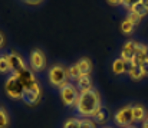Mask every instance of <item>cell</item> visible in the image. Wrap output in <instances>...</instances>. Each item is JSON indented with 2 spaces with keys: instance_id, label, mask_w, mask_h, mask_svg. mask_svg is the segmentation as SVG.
<instances>
[{
  "instance_id": "cell-1",
  "label": "cell",
  "mask_w": 148,
  "mask_h": 128,
  "mask_svg": "<svg viewBox=\"0 0 148 128\" xmlns=\"http://www.w3.org/2000/svg\"><path fill=\"white\" fill-rule=\"evenodd\" d=\"M99 107H101V96H99L98 91L95 89L81 92L79 99L75 105L76 112L81 117H92Z\"/></svg>"
},
{
  "instance_id": "cell-2",
  "label": "cell",
  "mask_w": 148,
  "mask_h": 128,
  "mask_svg": "<svg viewBox=\"0 0 148 128\" xmlns=\"http://www.w3.org/2000/svg\"><path fill=\"white\" fill-rule=\"evenodd\" d=\"M48 79H49L50 85L55 86V88H62L65 86L69 79V75H68V69L63 66V65H53L48 72Z\"/></svg>"
},
{
  "instance_id": "cell-3",
  "label": "cell",
  "mask_w": 148,
  "mask_h": 128,
  "mask_svg": "<svg viewBox=\"0 0 148 128\" xmlns=\"http://www.w3.org/2000/svg\"><path fill=\"white\" fill-rule=\"evenodd\" d=\"M114 121L118 127L128 128L131 127L135 121H134V114H132V105H127L124 108H121L119 111L115 112L114 115Z\"/></svg>"
},
{
  "instance_id": "cell-4",
  "label": "cell",
  "mask_w": 148,
  "mask_h": 128,
  "mask_svg": "<svg viewBox=\"0 0 148 128\" xmlns=\"http://www.w3.org/2000/svg\"><path fill=\"white\" fill-rule=\"evenodd\" d=\"M60 99L63 102V105L66 107H75L78 99H79V91L78 88L72 84H66L65 86L60 88Z\"/></svg>"
},
{
  "instance_id": "cell-5",
  "label": "cell",
  "mask_w": 148,
  "mask_h": 128,
  "mask_svg": "<svg viewBox=\"0 0 148 128\" xmlns=\"http://www.w3.org/2000/svg\"><path fill=\"white\" fill-rule=\"evenodd\" d=\"M4 91H6L9 98H12V99H22V94H23L25 89H23L22 84L19 82V79L16 78V75L12 74L6 79V82H4Z\"/></svg>"
},
{
  "instance_id": "cell-6",
  "label": "cell",
  "mask_w": 148,
  "mask_h": 128,
  "mask_svg": "<svg viewBox=\"0 0 148 128\" xmlns=\"http://www.w3.org/2000/svg\"><path fill=\"white\" fill-rule=\"evenodd\" d=\"M29 63L33 72H42L46 66V56L40 49H33L29 55Z\"/></svg>"
},
{
  "instance_id": "cell-7",
  "label": "cell",
  "mask_w": 148,
  "mask_h": 128,
  "mask_svg": "<svg viewBox=\"0 0 148 128\" xmlns=\"http://www.w3.org/2000/svg\"><path fill=\"white\" fill-rule=\"evenodd\" d=\"M40 95H42L40 86L38 84V85L32 86V88H27V89L23 91V94H22V101H23L26 105H29V107H35V105H38V104L40 102Z\"/></svg>"
},
{
  "instance_id": "cell-8",
  "label": "cell",
  "mask_w": 148,
  "mask_h": 128,
  "mask_svg": "<svg viewBox=\"0 0 148 128\" xmlns=\"http://www.w3.org/2000/svg\"><path fill=\"white\" fill-rule=\"evenodd\" d=\"M4 55H6V58H7V61H9L12 74H19V72H22V71L26 69L25 61H23V58H22L19 53H16V52H9V53H4Z\"/></svg>"
},
{
  "instance_id": "cell-9",
  "label": "cell",
  "mask_w": 148,
  "mask_h": 128,
  "mask_svg": "<svg viewBox=\"0 0 148 128\" xmlns=\"http://www.w3.org/2000/svg\"><path fill=\"white\" fill-rule=\"evenodd\" d=\"M16 75V78L19 79V82L22 84L23 86V89H27V88H32V86L38 85V81H36V78H35V74H33V71H30V69H25V71H22V72H19V74H14Z\"/></svg>"
},
{
  "instance_id": "cell-10",
  "label": "cell",
  "mask_w": 148,
  "mask_h": 128,
  "mask_svg": "<svg viewBox=\"0 0 148 128\" xmlns=\"http://www.w3.org/2000/svg\"><path fill=\"white\" fill-rule=\"evenodd\" d=\"M137 43L135 41H128L124 43L122 49H121V59L124 61H132L134 55H135V49H137Z\"/></svg>"
},
{
  "instance_id": "cell-11",
  "label": "cell",
  "mask_w": 148,
  "mask_h": 128,
  "mask_svg": "<svg viewBox=\"0 0 148 128\" xmlns=\"http://www.w3.org/2000/svg\"><path fill=\"white\" fill-rule=\"evenodd\" d=\"M109 117H111V112H109V109H108L106 107H103V105H101L98 109L95 111V114L92 115L94 122H95V124H101V125H103V124L109 120Z\"/></svg>"
},
{
  "instance_id": "cell-12",
  "label": "cell",
  "mask_w": 148,
  "mask_h": 128,
  "mask_svg": "<svg viewBox=\"0 0 148 128\" xmlns=\"http://www.w3.org/2000/svg\"><path fill=\"white\" fill-rule=\"evenodd\" d=\"M92 86H94L92 85V79H91L89 75H82V76L76 81V88H78V91H81V92L91 91V89H94Z\"/></svg>"
},
{
  "instance_id": "cell-13",
  "label": "cell",
  "mask_w": 148,
  "mask_h": 128,
  "mask_svg": "<svg viewBox=\"0 0 148 128\" xmlns=\"http://www.w3.org/2000/svg\"><path fill=\"white\" fill-rule=\"evenodd\" d=\"M144 50H145V45L144 43H137V49H135V55H134V65H141L143 62H145V56H144Z\"/></svg>"
},
{
  "instance_id": "cell-14",
  "label": "cell",
  "mask_w": 148,
  "mask_h": 128,
  "mask_svg": "<svg viewBox=\"0 0 148 128\" xmlns=\"http://www.w3.org/2000/svg\"><path fill=\"white\" fill-rule=\"evenodd\" d=\"M132 114H134V121L135 122L144 121L147 118V111L143 105H134L132 107Z\"/></svg>"
},
{
  "instance_id": "cell-15",
  "label": "cell",
  "mask_w": 148,
  "mask_h": 128,
  "mask_svg": "<svg viewBox=\"0 0 148 128\" xmlns=\"http://www.w3.org/2000/svg\"><path fill=\"white\" fill-rule=\"evenodd\" d=\"M78 66H79V71L82 75H89L91 71H92V63L88 58H82L79 62H78Z\"/></svg>"
},
{
  "instance_id": "cell-16",
  "label": "cell",
  "mask_w": 148,
  "mask_h": 128,
  "mask_svg": "<svg viewBox=\"0 0 148 128\" xmlns=\"http://www.w3.org/2000/svg\"><path fill=\"white\" fill-rule=\"evenodd\" d=\"M10 125V117L4 107L0 105V128H9Z\"/></svg>"
},
{
  "instance_id": "cell-17",
  "label": "cell",
  "mask_w": 148,
  "mask_h": 128,
  "mask_svg": "<svg viewBox=\"0 0 148 128\" xmlns=\"http://www.w3.org/2000/svg\"><path fill=\"white\" fill-rule=\"evenodd\" d=\"M130 12H132V13H135V14H138L140 17H144L145 14H148V9L140 1V3H137V4H134V6H131L130 9H128Z\"/></svg>"
},
{
  "instance_id": "cell-18",
  "label": "cell",
  "mask_w": 148,
  "mask_h": 128,
  "mask_svg": "<svg viewBox=\"0 0 148 128\" xmlns=\"http://www.w3.org/2000/svg\"><path fill=\"white\" fill-rule=\"evenodd\" d=\"M112 72H114L115 75H122V74H125V68H124V59L118 58V59H115V61L112 62Z\"/></svg>"
},
{
  "instance_id": "cell-19",
  "label": "cell",
  "mask_w": 148,
  "mask_h": 128,
  "mask_svg": "<svg viewBox=\"0 0 148 128\" xmlns=\"http://www.w3.org/2000/svg\"><path fill=\"white\" fill-rule=\"evenodd\" d=\"M68 75H69V79H72V81H78V79L82 76L78 63H75V65H72V66L68 68Z\"/></svg>"
},
{
  "instance_id": "cell-20",
  "label": "cell",
  "mask_w": 148,
  "mask_h": 128,
  "mask_svg": "<svg viewBox=\"0 0 148 128\" xmlns=\"http://www.w3.org/2000/svg\"><path fill=\"white\" fill-rule=\"evenodd\" d=\"M9 72H12V71H10L9 61H7L6 55L1 53V55H0V74H9Z\"/></svg>"
},
{
  "instance_id": "cell-21",
  "label": "cell",
  "mask_w": 148,
  "mask_h": 128,
  "mask_svg": "<svg viewBox=\"0 0 148 128\" xmlns=\"http://www.w3.org/2000/svg\"><path fill=\"white\" fill-rule=\"evenodd\" d=\"M128 75H130V76H131V79H134V81H140V79L144 76L143 69H141V66H138V65H135V66L132 68V71H131Z\"/></svg>"
},
{
  "instance_id": "cell-22",
  "label": "cell",
  "mask_w": 148,
  "mask_h": 128,
  "mask_svg": "<svg viewBox=\"0 0 148 128\" xmlns=\"http://www.w3.org/2000/svg\"><path fill=\"white\" fill-rule=\"evenodd\" d=\"M134 25L128 20V19H125L122 23H121V30H122V33H125V35H131L132 33V30H134Z\"/></svg>"
},
{
  "instance_id": "cell-23",
  "label": "cell",
  "mask_w": 148,
  "mask_h": 128,
  "mask_svg": "<svg viewBox=\"0 0 148 128\" xmlns=\"http://www.w3.org/2000/svg\"><path fill=\"white\" fill-rule=\"evenodd\" d=\"M63 128H81V120L78 118H71L65 122Z\"/></svg>"
},
{
  "instance_id": "cell-24",
  "label": "cell",
  "mask_w": 148,
  "mask_h": 128,
  "mask_svg": "<svg viewBox=\"0 0 148 128\" xmlns=\"http://www.w3.org/2000/svg\"><path fill=\"white\" fill-rule=\"evenodd\" d=\"M81 128H97V124L94 122V120L84 118V120H81Z\"/></svg>"
},
{
  "instance_id": "cell-25",
  "label": "cell",
  "mask_w": 148,
  "mask_h": 128,
  "mask_svg": "<svg viewBox=\"0 0 148 128\" xmlns=\"http://www.w3.org/2000/svg\"><path fill=\"white\" fill-rule=\"evenodd\" d=\"M134 26H137V25H140V22H141V17L138 16V14H135V13H132V12H130L128 13V17H127Z\"/></svg>"
},
{
  "instance_id": "cell-26",
  "label": "cell",
  "mask_w": 148,
  "mask_h": 128,
  "mask_svg": "<svg viewBox=\"0 0 148 128\" xmlns=\"http://www.w3.org/2000/svg\"><path fill=\"white\" fill-rule=\"evenodd\" d=\"M134 66H135V65H134L132 61H124V68H125V72H127V74H130Z\"/></svg>"
},
{
  "instance_id": "cell-27",
  "label": "cell",
  "mask_w": 148,
  "mask_h": 128,
  "mask_svg": "<svg viewBox=\"0 0 148 128\" xmlns=\"http://www.w3.org/2000/svg\"><path fill=\"white\" fill-rule=\"evenodd\" d=\"M141 0H122V6L124 7H127V9H130L131 6H134V4H137V3H140Z\"/></svg>"
},
{
  "instance_id": "cell-28",
  "label": "cell",
  "mask_w": 148,
  "mask_h": 128,
  "mask_svg": "<svg viewBox=\"0 0 148 128\" xmlns=\"http://www.w3.org/2000/svg\"><path fill=\"white\" fill-rule=\"evenodd\" d=\"M43 0H23V3H26V4H29V6H38V4H40Z\"/></svg>"
},
{
  "instance_id": "cell-29",
  "label": "cell",
  "mask_w": 148,
  "mask_h": 128,
  "mask_svg": "<svg viewBox=\"0 0 148 128\" xmlns=\"http://www.w3.org/2000/svg\"><path fill=\"white\" fill-rule=\"evenodd\" d=\"M140 66H141V69H143V74H144V75H148V61L143 62Z\"/></svg>"
},
{
  "instance_id": "cell-30",
  "label": "cell",
  "mask_w": 148,
  "mask_h": 128,
  "mask_svg": "<svg viewBox=\"0 0 148 128\" xmlns=\"http://www.w3.org/2000/svg\"><path fill=\"white\" fill-rule=\"evenodd\" d=\"M108 3L112 6H122V0H108Z\"/></svg>"
},
{
  "instance_id": "cell-31",
  "label": "cell",
  "mask_w": 148,
  "mask_h": 128,
  "mask_svg": "<svg viewBox=\"0 0 148 128\" xmlns=\"http://www.w3.org/2000/svg\"><path fill=\"white\" fill-rule=\"evenodd\" d=\"M4 43H6V38H4V35L0 32V49L4 46Z\"/></svg>"
},
{
  "instance_id": "cell-32",
  "label": "cell",
  "mask_w": 148,
  "mask_h": 128,
  "mask_svg": "<svg viewBox=\"0 0 148 128\" xmlns=\"http://www.w3.org/2000/svg\"><path fill=\"white\" fill-rule=\"evenodd\" d=\"M144 56H145V61H148V46L145 45V50H144Z\"/></svg>"
},
{
  "instance_id": "cell-33",
  "label": "cell",
  "mask_w": 148,
  "mask_h": 128,
  "mask_svg": "<svg viewBox=\"0 0 148 128\" xmlns=\"http://www.w3.org/2000/svg\"><path fill=\"white\" fill-rule=\"evenodd\" d=\"M143 128H148V120H147V118L143 121Z\"/></svg>"
},
{
  "instance_id": "cell-34",
  "label": "cell",
  "mask_w": 148,
  "mask_h": 128,
  "mask_svg": "<svg viewBox=\"0 0 148 128\" xmlns=\"http://www.w3.org/2000/svg\"><path fill=\"white\" fill-rule=\"evenodd\" d=\"M141 3H143V4H144V6L148 9V0H141Z\"/></svg>"
},
{
  "instance_id": "cell-35",
  "label": "cell",
  "mask_w": 148,
  "mask_h": 128,
  "mask_svg": "<svg viewBox=\"0 0 148 128\" xmlns=\"http://www.w3.org/2000/svg\"><path fill=\"white\" fill-rule=\"evenodd\" d=\"M128 128H132V127H128Z\"/></svg>"
},
{
  "instance_id": "cell-36",
  "label": "cell",
  "mask_w": 148,
  "mask_h": 128,
  "mask_svg": "<svg viewBox=\"0 0 148 128\" xmlns=\"http://www.w3.org/2000/svg\"><path fill=\"white\" fill-rule=\"evenodd\" d=\"M147 120H148V117H147Z\"/></svg>"
}]
</instances>
